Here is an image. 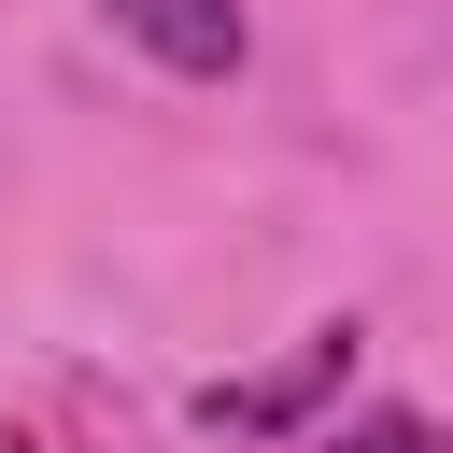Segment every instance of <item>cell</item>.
Masks as SVG:
<instances>
[{
	"mask_svg": "<svg viewBox=\"0 0 453 453\" xmlns=\"http://www.w3.org/2000/svg\"><path fill=\"white\" fill-rule=\"evenodd\" d=\"M354 340H368V326L340 311V326H311L297 354H269V368H241V382H198V425H212V439H297V425H311V411L340 396Z\"/></svg>",
	"mask_w": 453,
	"mask_h": 453,
	"instance_id": "1",
	"label": "cell"
},
{
	"mask_svg": "<svg viewBox=\"0 0 453 453\" xmlns=\"http://www.w3.org/2000/svg\"><path fill=\"white\" fill-rule=\"evenodd\" d=\"M99 14H113L156 71H184V85H226V71L255 57V14H241V0H99Z\"/></svg>",
	"mask_w": 453,
	"mask_h": 453,
	"instance_id": "2",
	"label": "cell"
},
{
	"mask_svg": "<svg viewBox=\"0 0 453 453\" xmlns=\"http://www.w3.org/2000/svg\"><path fill=\"white\" fill-rule=\"evenodd\" d=\"M326 453H439V425L425 411H354V425H326Z\"/></svg>",
	"mask_w": 453,
	"mask_h": 453,
	"instance_id": "3",
	"label": "cell"
}]
</instances>
